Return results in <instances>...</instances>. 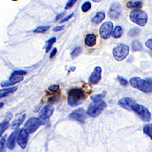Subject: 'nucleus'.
I'll list each match as a JSON object with an SVG mask.
<instances>
[{"label":"nucleus","instance_id":"26","mask_svg":"<svg viewBox=\"0 0 152 152\" xmlns=\"http://www.w3.org/2000/svg\"><path fill=\"white\" fill-rule=\"evenodd\" d=\"M143 133L150 137L152 140V124H148L143 127Z\"/></svg>","mask_w":152,"mask_h":152},{"label":"nucleus","instance_id":"15","mask_svg":"<svg viewBox=\"0 0 152 152\" xmlns=\"http://www.w3.org/2000/svg\"><path fill=\"white\" fill-rule=\"evenodd\" d=\"M24 79L23 76H18V77H14V76H11L10 77L8 81H4L1 83V87H9L16 84L19 82L22 81Z\"/></svg>","mask_w":152,"mask_h":152},{"label":"nucleus","instance_id":"16","mask_svg":"<svg viewBox=\"0 0 152 152\" xmlns=\"http://www.w3.org/2000/svg\"><path fill=\"white\" fill-rule=\"evenodd\" d=\"M97 41L96 36L94 34H87L85 38V45L88 47H93L95 45Z\"/></svg>","mask_w":152,"mask_h":152},{"label":"nucleus","instance_id":"27","mask_svg":"<svg viewBox=\"0 0 152 152\" xmlns=\"http://www.w3.org/2000/svg\"><path fill=\"white\" fill-rule=\"evenodd\" d=\"M141 32V29L138 27H134L131 28V30L129 31V35L132 37H135L138 36Z\"/></svg>","mask_w":152,"mask_h":152},{"label":"nucleus","instance_id":"3","mask_svg":"<svg viewBox=\"0 0 152 152\" xmlns=\"http://www.w3.org/2000/svg\"><path fill=\"white\" fill-rule=\"evenodd\" d=\"M130 111H133L138 116L145 122H149L151 119V114L149 110L144 105L139 104L136 101L131 105Z\"/></svg>","mask_w":152,"mask_h":152},{"label":"nucleus","instance_id":"35","mask_svg":"<svg viewBox=\"0 0 152 152\" xmlns=\"http://www.w3.org/2000/svg\"><path fill=\"white\" fill-rule=\"evenodd\" d=\"M48 90L51 92H57L60 91V86L58 85H53L48 87Z\"/></svg>","mask_w":152,"mask_h":152},{"label":"nucleus","instance_id":"41","mask_svg":"<svg viewBox=\"0 0 152 152\" xmlns=\"http://www.w3.org/2000/svg\"><path fill=\"white\" fill-rule=\"evenodd\" d=\"M64 14V12H62V13H61V14H58V15L57 16H56V20H58L59 19L62 18V17L63 16Z\"/></svg>","mask_w":152,"mask_h":152},{"label":"nucleus","instance_id":"9","mask_svg":"<svg viewBox=\"0 0 152 152\" xmlns=\"http://www.w3.org/2000/svg\"><path fill=\"white\" fill-rule=\"evenodd\" d=\"M53 111H54V108L50 105H45L43 107V109L41 110V112H39V117L41 120V121L43 122V124H45L47 122L49 118L53 113Z\"/></svg>","mask_w":152,"mask_h":152},{"label":"nucleus","instance_id":"6","mask_svg":"<svg viewBox=\"0 0 152 152\" xmlns=\"http://www.w3.org/2000/svg\"><path fill=\"white\" fill-rule=\"evenodd\" d=\"M106 106V103L103 101L92 103L88 107L87 113L91 117H97L104 111Z\"/></svg>","mask_w":152,"mask_h":152},{"label":"nucleus","instance_id":"32","mask_svg":"<svg viewBox=\"0 0 152 152\" xmlns=\"http://www.w3.org/2000/svg\"><path fill=\"white\" fill-rule=\"evenodd\" d=\"M6 151V137H3L1 138L0 141V152H5Z\"/></svg>","mask_w":152,"mask_h":152},{"label":"nucleus","instance_id":"18","mask_svg":"<svg viewBox=\"0 0 152 152\" xmlns=\"http://www.w3.org/2000/svg\"><path fill=\"white\" fill-rule=\"evenodd\" d=\"M60 92V91L55 92L54 94H51V95H49L48 94V97L47 102L49 103V104H55V103L58 102L61 97V95Z\"/></svg>","mask_w":152,"mask_h":152},{"label":"nucleus","instance_id":"25","mask_svg":"<svg viewBox=\"0 0 152 152\" xmlns=\"http://www.w3.org/2000/svg\"><path fill=\"white\" fill-rule=\"evenodd\" d=\"M106 95V91H103L102 94H96L94 95L91 97V99L94 102H100L104 99Z\"/></svg>","mask_w":152,"mask_h":152},{"label":"nucleus","instance_id":"1","mask_svg":"<svg viewBox=\"0 0 152 152\" xmlns=\"http://www.w3.org/2000/svg\"><path fill=\"white\" fill-rule=\"evenodd\" d=\"M87 94H85V91L83 89L78 88H73L68 92V103L70 106L76 107L77 105L81 104Z\"/></svg>","mask_w":152,"mask_h":152},{"label":"nucleus","instance_id":"8","mask_svg":"<svg viewBox=\"0 0 152 152\" xmlns=\"http://www.w3.org/2000/svg\"><path fill=\"white\" fill-rule=\"evenodd\" d=\"M113 23L112 22L107 21L102 24L99 28L100 37L104 39H107L110 38L113 31Z\"/></svg>","mask_w":152,"mask_h":152},{"label":"nucleus","instance_id":"14","mask_svg":"<svg viewBox=\"0 0 152 152\" xmlns=\"http://www.w3.org/2000/svg\"><path fill=\"white\" fill-rule=\"evenodd\" d=\"M18 129H16L12 132L10 135L8 137V140H7L6 145L9 149H13L14 148L16 143V139L18 137Z\"/></svg>","mask_w":152,"mask_h":152},{"label":"nucleus","instance_id":"5","mask_svg":"<svg viewBox=\"0 0 152 152\" xmlns=\"http://www.w3.org/2000/svg\"><path fill=\"white\" fill-rule=\"evenodd\" d=\"M130 49L128 45L124 43H120L119 45L116 46L112 51V53H113V56L118 62L124 60L126 59L127 56L129 53Z\"/></svg>","mask_w":152,"mask_h":152},{"label":"nucleus","instance_id":"7","mask_svg":"<svg viewBox=\"0 0 152 152\" xmlns=\"http://www.w3.org/2000/svg\"><path fill=\"white\" fill-rule=\"evenodd\" d=\"M43 124V122L40 118L33 117L28 119L27 122L24 124V129L27 131L29 133H33L41 125Z\"/></svg>","mask_w":152,"mask_h":152},{"label":"nucleus","instance_id":"34","mask_svg":"<svg viewBox=\"0 0 152 152\" xmlns=\"http://www.w3.org/2000/svg\"><path fill=\"white\" fill-rule=\"evenodd\" d=\"M117 78L122 86H123V87H127L129 83H128V81H127L126 79H125V78H124L122 77H120V76H118V77H117Z\"/></svg>","mask_w":152,"mask_h":152},{"label":"nucleus","instance_id":"21","mask_svg":"<svg viewBox=\"0 0 152 152\" xmlns=\"http://www.w3.org/2000/svg\"><path fill=\"white\" fill-rule=\"evenodd\" d=\"M126 6L128 8H141L142 7V2L136 0H131L127 2Z\"/></svg>","mask_w":152,"mask_h":152},{"label":"nucleus","instance_id":"39","mask_svg":"<svg viewBox=\"0 0 152 152\" xmlns=\"http://www.w3.org/2000/svg\"><path fill=\"white\" fill-rule=\"evenodd\" d=\"M64 28V25H62V26H56L55 28H53V31L55 32H58V31H60L63 30V29Z\"/></svg>","mask_w":152,"mask_h":152},{"label":"nucleus","instance_id":"37","mask_svg":"<svg viewBox=\"0 0 152 152\" xmlns=\"http://www.w3.org/2000/svg\"><path fill=\"white\" fill-rule=\"evenodd\" d=\"M73 15H74V14H73V13L70 14V15H68V16H67L66 17H65V18H64L62 20H61L60 23H65V22L68 21L71 18H72V17L73 16Z\"/></svg>","mask_w":152,"mask_h":152},{"label":"nucleus","instance_id":"2","mask_svg":"<svg viewBox=\"0 0 152 152\" xmlns=\"http://www.w3.org/2000/svg\"><path fill=\"white\" fill-rule=\"evenodd\" d=\"M130 84L133 87L145 94L152 93V80L150 78L142 79L139 77H133L130 79Z\"/></svg>","mask_w":152,"mask_h":152},{"label":"nucleus","instance_id":"11","mask_svg":"<svg viewBox=\"0 0 152 152\" xmlns=\"http://www.w3.org/2000/svg\"><path fill=\"white\" fill-rule=\"evenodd\" d=\"M87 114L85 110L83 108H78L73 111L70 114V118L73 120H75L80 123L84 124L87 119Z\"/></svg>","mask_w":152,"mask_h":152},{"label":"nucleus","instance_id":"29","mask_svg":"<svg viewBox=\"0 0 152 152\" xmlns=\"http://www.w3.org/2000/svg\"><path fill=\"white\" fill-rule=\"evenodd\" d=\"M56 41V37H52L50 39H49L46 42V46H45V50L46 52H48V51H50V49L51 48V46L53 43H54Z\"/></svg>","mask_w":152,"mask_h":152},{"label":"nucleus","instance_id":"30","mask_svg":"<svg viewBox=\"0 0 152 152\" xmlns=\"http://www.w3.org/2000/svg\"><path fill=\"white\" fill-rule=\"evenodd\" d=\"M82 52V49L80 47H78L74 49L72 52H71V58L72 59H75L77 57V56L80 54V53Z\"/></svg>","mask_w":152,"mask_h":152},{"label":"nucleus","instance_id":"24","mask_svg":"<svg viewBox=\"0 0 152 152\" xmlns=\"http://www.w3.org/2000/svg\"><path fill=\"white\" fill-rule=\"evenodd\" d=\"M25 117H26L25 114L22 115L20 117H19L18 120H16V121H15L13 122V123H12V128L14 129H18V127L23 123L24 119H25Z\"/></svg>","mask_w":152,"mask_h":152},{"label":"nucleus","instance_id":"19","mask_svg":"<svg viewBox=\"0 0 152 152\" xmlns=\"http://www.w3.org/2000/svg\"><path fill=\"white\" fill-rule=\"evenodd\" d=\"M17 89H18V87H12L7 88V89H1L0 91V97L4 98V97L7 96V95H8L9 94L15 92Z\"/></svg>","mask_w":152,"mask_h":152},{"label":"nucleus","instance_id":"33","mask_svg":"<svg viewBox=\"0 0 152 152\" xmlns=\"http://www.w3.org/2000/svg\"><path fill=\"white\" fill-rule=\"evenodd\" d=\"M26 74V72L24 70H14L13 72L12 73L11 76H14V77H18V76H24Z\"/></svg>","mask_w":152,"mask_h":152},{"label":"nucleus","instance_id":"10","mask_svg":"<svg viewBox=\"0 0 152 152\" xmlns=\"http://www.w3.org/2000/svg\"><path fill=\"white\" fill-rule=\"evenodd\" d=\"M29 133L25 129H23L19 131L18 137H17V143L22 149H25L27 145Z\"/></svg>","mask_w":152,"mask_h":152},{"label":"nucleus","instance_id":"23","mask_svg":"<svg viewBox=\"0 0 152 152\" xmlns=\"http://www.w3.org/2000/svg\"><path fill=\"white\" fill-rule=\"evenodd\" d=\"M123 34V29L121 26H116L112 32V35L115 39H118L121 37Z\"/></svg>","mask_w":152,"mask_h":152},{"label":"nucleus","instance_id":"17","mask_svg":"<svg viewBox=\"0 0 152 152\" xmlns=\"http://www.w3.org/2000/svg\"><path fill=\"white\" fill-rule=\"evenodd\" d=\"M12 118V114L11 113H8L7 114L6 118L4 120V121L1 122V125H0V135L1 136V134L4 133L7 128H8L9 125V122L10 121V119Z\"/></svg>","mask_w":152,"mask_h":152},{"label":"nucleus","instance_id":"31","mask_svg":"<svg viewBox=\"0 0 152 152\" xmlns=\"http://www.w3.org/2000/svg\"><path fill=\"white\" fill-rule=\"evenodd\" d=\"M91 8V4L89 1H86L82 5L81 10L83 12H87Z\"/></svg>","mask_w":152,"mask_h":152},{"label":"nucleus","instance_id":"28","mask_svg":"<svg viewBox=\"0 0 152 152\" xmlns=\"http://www.w3.org/2000/svg\"><path fill=\"white\" fill-rule=\"evenodd\" d=\"M50 27V26H39V27H37L35 30L33 31V32L35 33H44L49 30Z\"/></svg>","mask_w":152,"mask_h":152},{"label":"nucleus","instance_id":"20","mask_svg":"<svg viewBox=\"0 0 152 152\" xmlns=\"http://www.w3.org/2000/svg\"><path fill=\"white\" fill-rule=\"evenodd\" d=\"M105 13L103 12H99L96 14L94 18H92V21L95 24H99L105 19Z\"/></svg>","mask_w":152,"mask_h":152},{"label":"nucleus","instance_id":"42","mask_svg":"<svg viewBox=\"0 0 152 152\" xmlns=\"http://www.w3.org/2000/svg\"><path fill=\"white\" fill-rule=\"evenodd\" d=\"M93 1H94V2H95V3H99V2H100L102 1V0H92Z\"/></svg>","mask_w":152,"mask_h":152},{"label":"nucleus","instance_id":"12","mask_svg":"<svg viewBox=\"0 0 152 152\" xmlns=\"http://www.w3.org/2000/svg\"><path fill=\"white\" fill-rule=\"evenodd\" d=\"M122 6L119 2H114L110 6L109 10V16L112 19H117L120 16L122 12Z\"/></svg>","mask_w":152,"mask_h":152},{"label":"nucleus","instance_id":"38","mask_svg":"<svg viewBox=\"0 0 152 152\" xmlns=\"http://www.w3.org/2000/svg\"><path fill=\"white\" fill-rule=\"evenodd\" d=\"M145 46L149 50H152V39H149L145 42Z\"/></svg>","mask_w":152,"mask_h":152},{"label":"nucleus","instance_id":"36","mask_svg":"<svg viewBox=\"0 0 152 152\" xmlns=\"http://www.w3.org/2000/svg\"><path fill=\"white\" fill-rule=\"evenodd\" d=\"M77 1V0H68L66 5L65 6V10H68L70 8H72Z\"/></svg>","mask_w":152,"mask_h":152},{"label":"nucleus","instance_id":"40","mask_svg":"<svg viewBox=\"0 0 152 152\" xmlns=\"http://www.w3.org/2000/svg\"><path fill=\"white\" fill-rule=\"evenodd\" d=\"M56 53H57V49L54 48L52 51H51V52L50 53V59H52L56 56Z\"/></svg>","mask_w":152,"mask_h":152},{"label":"nucleus","instance_id":"13","mask_svg":"<svg viewBox=\"0 0 152 152\" xmlns=\"http://www.w3.org/2000/svg\"><path fill=\"white\" fill-rule=\"evenodd\" d=\"M102 78V68L99 66H97L94 68V71L91 75L89 81L91 85H97Z\"/></svg>","mask_w":152,"mask_h":152},{"label":"nucleus","instance_id":"4","mask_svg":"<svg viewBox=\"0 0 152 152\" xmlns=\"http://www.w3.org/2000/svg\"><path fill=\"white\" fill-rule=\"evenodd\" d=\"M130 20L139 26H144L148 23V16L144 11L133 10L130 13Z\"/></svg>","mask_w":152,"mask_h":152},{"label":"nucleus","instance_id":"22","mask_svg":"<svg viewBox=\"0 0 152 152\" xmlns=\"http://www.w3.org/2000/svg\"><path fill=\"white\" fill-rule=\"evenodd\" d=\"M131 50L133 51H140L143 50V46L139 40H134L131 43Z\"/></svg>","mask_w":152,"mask_h":152},{"label":"nucleus","instance_id":"43","mask_svg":"<svg viewBox=\"0 0 152 152\" xmlns=\"http://www.w3.org/2000/svg\"><path fill=\"white\" fill-rule=\"evenodd\" d=\"M3 105H4V104L2 102H1V108L2 107V106H3Z\"/></svg>","mask_w":152,"mask_h":152}]
</instances>
